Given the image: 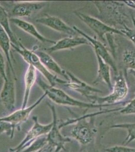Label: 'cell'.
I'll return each mask as SVG.
<instances>
[{
  "mask_svg": "<svg viewBox=\"0 0 135 152\" xmlns=\"http://www.w3.org/2000/svg\"><path fill=\"white\" fill-rule=\"evenodd\" d=\"M93 3L98 9L99 19L103 23L112 27L117 25L128 26L130 18L124 4L116 1H94Z\"/></svg>",
  "mask_w": 135,
  "mask_h": 152,
  "instance_id": "1",
  "label": "cell"
},
{
  "mask_svg": "<svg viewBox=\"0 0 135 152\" xmlns=\"http://www.w3.org/2000/svg\"><path fill=\"white\" fill-rule=\"evenodd\" d=\"M36 82L44 91V92L46 94V96L53 102L59 105L88 109L95 108L101 109L103 107L110 106V105L108 104L87 103L77 100L70 96L61 89L48 85L44 81H43L40 77L37 78Z\"/></svg>",
  "mask_w": 135,
  "mask_h": 152,
  "instance_id": "2",
  "label": "cell"
},
{
  "mask_svg": "<svg viewBox=\"0 0 135 152\" xmlns=\"http://www.w3.org/2000/svg\"><path fill=\"white\" fill-rule=\"evenodd\" d=\"M113 111V110L108 111L100 112L96 113L93 116L97 115L98 114H103L105 113L109 112L110 111ZM89 116H83L82 117L75 120H70V121H67L66 122L63 123L59 126V128H61L62 127L66 126L69 124L74 123L76 121H78L75 126L74 127L71 131L72 137L76 140H77L82 145H87L92 142L94 138V134L96 133V128L94 127L93 120L92 117L89 122H87L86 120V118Z\"/></svg>",
  "mask_w": 135,
  "mask_h": 152,
  "instance_id": "3",
  "label": "cell"
},
{
  "mask_svg": "<svg viewBox=\"0 0 135 152\" xmlns=\"http://www.w3.org/2000/svg\"><path fill=\"white\" fill-rule=\"evenodd\" d=\"M124 74L121 72L117 75L115 79L114 85L112 87V92L108 96L104 97H97L91 95L88 99L93 101L92 103L99 104L114 105L118 104L127 96L128 94V86Z\"/></svg>",
  "mask_w": 135,
  "mask_h": 152,
  "instance_id": "4",
  "label": "cell"
},
{
  "mask_svg": "<svg viewBox=\"0 0 135 152\" xmlns=\"http://www.w3.org/2000/svg\"><path fill=\"white\" fill-rule=\"evenodd\" d=\"M12 46L16 52L19 53L27 63L28 65H31L38 71H39L50 83L51 86L55 87L57 84L56 80L58 77L48 70L40 61V58L38 55L33 51L29 50L24 47L22 44L20 42L19 46H15L11 43Z\"/></svg>",
  "mask_w": 135,
  "mask_h": 152,
  "instance_id": "5",
  "label": "cell"
},
{
  "mask_svg": "<svg viewBox=\"0 0 135 152\" xmlns=\"http://www.w3.org/2000/svg\"><path fill=\"white\" fill-rule=\"evenodd\" d=\"M75 14L79 18V19L93 31L97 35L99 39L103 42H105L104 38L105 35L108 36V35L116 34L125 36L120 29L110 26L99 19L79 11H75Z\"/></svg>",
  "mask_w": 135,
  "mask_h": 152,
  "instance_id": "6",
  "label": "cell"
},
{
  "mask_svg": "<svg viewBox=\"0 0 135 152\" xmlns=\"http://www.w3.org/2000/svg\"><path fill=\"white\" fill-rule=\"evenodd\" d=\"M7 79L4 81L3 87L0 93V102L9 111L14 110L15 105V85L16 78L13 74L10 66L7 64Z\"/></svg>",
  "mask_w": 135,
  "mask_h": 152,
  "instance_id": "7",
  "label": "cell"
},
{
  "mask_svg": "<svg viewBox=\"0 0 135 152\" xmlns=\"http://www.w3.org/2000/svg\"><path fill=\"white\" fill-rule=\"evenodd\" d=\"M66 73L68 77V81L58 78L56 80L57 84L68 87L71 90L79 92V94L87 98L93 95V94L103 93L101 90L91 86L85 82L82 81L70 72L66 71Z\"/></svg>",
  "mask_w": 135,
  "mask_h": 152,
  "instance_id": "8",
  "label": "cell"
},
{
  "mask_svg": "<svg viewBox=\"0 0 135 152\" xmlns=\"http://www.w3.org/2000/svg\"><path fill=\"white\" fill-rule=\"evenodd\" d=\"M53 114V121L51 129L48 134L46 138L48 145H51L55 149V152H60V151L65 150V145L66 143L71 142L70 138L64 137L60 132L59 126L57 123V116L56 111L53 105L48 103Z\"/></svg>",
  "mask_w": 135,
  "mask_h": 152,
  "instance_id": "9",
  "label": "cell"
},
{
  "mask_svg": "<svg viewBox=\"0 0 135 152\" xmlns=\"http://www.w3.org/2000/svg\"><path fill=\"white\" fill-rule=\"evenodd\" d=\"M73 28L77 33L79 34L87 40L89 44H90L93 47L96 54L101 57L103 61H104L107 64H108L113 69L115 73L118 74V70L115 61L104 44L95 38L91 37L87 34H86L76 26H74Z\"/></svg>",
  "mask_w": 135,
  "mask_h": 152,
  "instance_id": "10",
  "label": "cell"
},
{
  "mask_svg": "<svg viewBox=\"0 0 135 152\" xmlns=\"http://www.w3.org/2000/svg\"><path fill=\"white\" fill-rule=\"evenodd\" d=\"M35 21L55 31L67 34L70 37L76 36L77 33L73 28H71L60 18L55 16L45 14V16L36 19Z\"/></svg>",
  "mask_w": 135,
  "mask_h": 152,
  "instance_id": "11",
  "label": "cell"
},
{
  "mask_svg": "<svg viewBox=\"0 0 135 152\" xmlns=\"http://www.w3.org/2000/svg\"><path fill=\"white\" fill-rule=\"evenodd\" d=\"M32 119L34 121V125L32 127L28 132L22 142L20 143L19 145L14 149H10L11 151H21L24 149V147L27 146V143L28 142H30L31 140H33L34 138H37L43 135L48 134L50 132V130L51 129L53 122L48 125H42L38 122V117H33Z\"/></svg>",
  "mask_w": 135,
  "mask_h": 152,
  "instance_id": "12",
  "label": "cell"
},
{
  "mask_svg": "<svg viewBox=\"0 0 135 152\" xmlns=\"http://www.w3.org/2000/svg\"><path fill=\"white\" fill-rule=\"evenodd\" d=\"M48 5L46 2H23L14 4L11 15L14 18L29 17L38 12Z\"/></svg>",
  "mask_w": 135,
  "mask_h": 152,
  "instance_id": "13",
  "label": "cell"
},
{
  "mask_svg": "<svg viewBox=\"0 0 135 152\" xmlns=\"http://www.w3.org/2000/svg\"><path fill=\"white\" fill-rule=\"evenodd\" d=\"M46 96V94L44 92L43 94L41 95L40 99H38V100H36V102L33 104L32 105H30L29 107H26L24 109L21 108L20 109L12 113L8 116L0 118V121L7 122L16 126L19 124L24 122L27 120L32 111L38 104H40L42 100Z\"/></svg>",
  "mask_w": 135,
  "mask_h": 152,
  "instance_id": "14",
  "label": "cell"
},
{
  "mask_svg": "<svg viewBox=\"0 0 135 152\" xmlns=\"http://www.w3.org/2000/svg\"><path fill=\"white\" fill-rule=\"evenodd\" d=\"M90 44L87 40L83 37H69L63 38L56 42L51 47L46 48V51L51 53L60 50L73 48L82 45Z\"/></svg>",
  "mask_w": 135,
  "mask_h": 152,
  "instance_id": "15",
  "label": "cell"
},
{
  "mask_svg": "<svg viewBox=\"0 0 135 152\" xmlns=\"http://www.w3.org/2000/svg\"><path fill=\"white\" fill-rule=\"evenodd\" d=\"M10 21L15 24L18 28L22 29L23 31L27 33L29 35H31L34 38H36V39L39 40L42 43H48L55 44L56 42L53 40H51L45 38L43 36L41 35L38 32V29H36L34 25L31 23L22 20V19L14 18H10Z\"/></svg>",
  "mask_w": 135,
  "mask_h": 152,
  "instance_id": "16",
  "label": "cell"
},
{
  "mask_svg": "<svg viewBox=\"0 0 135 152\" xmlns=\"http://www.w3.org/2000/svg\"><path fill=\"white\" fill-rule=\"evenodd\" d=\"M36 54L40 58V61H41L43 66H45L48 70L53 71L56 74L63 76L67 81H68V77L66 74V71L62 69L61 66L58 64V63L49 54L42 51H37Z\"/></svg>",
  "mask_w": 135,
  "mask_h": 152,
  "instance_id": "17",
  "label": "cell"
},
{
  "mask_svg": "<svg viewBox=\"0 0 135 152\" xmlns=\"http://www.w3.org/2000/svg\"><path fill=\"white\" fill-rule=\"evenodd\" d=\"M37 80V70L31 65H28L24 76L25 92L21 108L26 107L31 89Z\"/></svg>",
  "mask_w": 135,
  "mask_h": 152,
  "instance_id": "18",
  "label": "cell"
},
{
  "mask_svg": "<svg viewBox=\"0 0 135 152\" xmlns=\"http://www.w3.org/2000/svg\"><path fill=\"white\" fill-rule=\"evenodd\" d=\"M98 61L97 77L93 82V84H97L99 82H104L110 89H111L113 85L110 76V66L107 64L99 56L96 54Z\"/></svg>",
  "mask_w": 135,
  "mask_h": 152,
  "instance_id": "19",
  "label": "cell"
},
{
  "mask_svg": "<svg viewBox=\"0 0 135 152\" xmlns=\"http://www.w3.org/2000/svg\"><path fill=\"white\" fill-rule=\"evenodd\" d=\"M11 41L5 30L0 25V47L3 50L8 62V64L10 66L13 74L16 77L15 72L12 63V59L11 57L10 51L11 47Z\"/></svg>",
  "mask_w": 135,
  "mask_h": 152,
  "instance_id": "20",
  "label": "cell"
},
{
  "mask_svg": "<svg viewBox=\"0 0 135 152\" xmlns=\"http://www.w3.org/2000/svg\"><path fill=\"white\" fill-rule=\"evenodd\" d=\"M9 16L5 9L0 4V25L4 28L10 38L11 43L15 46H19L21 42L12 31L10 25Z\"/></svg>",
  "mask_w": 135,
  "mask_h": 152,
  "instance_id": "21",
  "label": "cell"
},
{
  "mask_svg": "<svg viewBox=\"0 0 135 152\" xmlns=\"http://www.w3.org/2000/svg\"><path fill=\"white\" fill-rule=\"evenodd\" d=\"M123 61L124 64V75L127 78V72L135 69V52L133 50L126 49L123 54Z\"/></svg>",
  "mask_w": 135,
  "mask_h": 152,
  "instance_id": "22",
  "label": "cell"
},
{
  "mask_svg": "<svg viewBox=\"0 0 135 152\" xmlns=\"http://www.w3.org/2000/svg\"><path fill=\"white\" fill-rule=\"evenodd\" d=\"M111 128H121L127 130L128 135L124 142L125 145H127L128 143L135 140V123L118 124L111 126Z\"/></svg>",
  "mask_w": 135,
  "mask_h": 152,
  "instance_id": "23",
  "label": "cell"
},
{
  "mask_svg": "<svg viewBox=\"0 0 135 152\" xmlns=\"http://www.w3.org/2000/svg\"><path fill=\"white\" fill-rule=\"evenodd\" d=\"M16 126L5 121H0V134L5 133L10 138L14 137Z\"/></svg>",
  "mask_w": 135,
  "mask_h": 152,
  "instance_id": "24",
  "label": "cell"
},
{
  "mask_svg": "<svg viewBox=\"0 0 135 152\" xmlns=\"http://www.w3.org/2000/svg\"><path fill=\"white\" fill-rule=\"evenodd\" d=\"M106 152H135V148L125 145H115L105 150Z\"/></svg>",
  "mask_w": 135,
  "mask_h": 152,
  "instance_id": "25",
  "label": "cell"
},
{
  "mask_svg": "<svg viewBox=\"0 0 135 152\" xmlns=\"http://www.w3.org/2000/svg\"><path fill=\"white\" fill-rule=\"evenodd\" d=\"M120 112L123 115L135 114V97L130 101L123 108H121Z\"/></svg>",
  "mask_w": 135,
  "mask_h": 152,
  "instance_id": "26",
  "label": "cell"
},
{
  "mask_svg": "<svg viewBox=\"0 0 135 152\" xmlns=\"http://www.w3.org/2000/svg\"><path fill=\"white\" fill-rule=\"evenodd\" d=\"M121 33L128 38L135 45V29H132L129 26H125L123 29H120Z\"/></svg>",
  "mask_w": 135,
  "mask_h": 152,
  "instance_id": "27",
  "label": "cell"
},
{
  "mask_svg": "<svg viewBox=\"0 0 135 152\" xmlns=\"http://www.w3.org/2000/svg\"><path fill=\"white\" fill-rule=\"evenodd\" d=\"M0 75L3 78L4 81H5L7 79L5 63L3 56L1 52H0Z\"/></svg>",
  "mask_w": 135,
  "mask_h": 152,
  "instance_id": "28",
  "label": "cell"
},
{
  "mask_svg": "<svg viewBox=\"0 0 135 152\" xmlns=\"http://www.w3.org/2000/svg\"><path fill=\"white\" fill-rule=\"evenodd\" d=\"M130 73L135 78V69H130Z\"/></svg>",
  "mask_w": 135,
  "mask_h": 152,
  "instance_id": "29",
  "label": "cell"
}]
</instances>
